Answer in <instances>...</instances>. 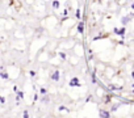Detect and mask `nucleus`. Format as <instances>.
Masks as SVG:
<instances>
[{
    "mask_svg": "<svg viewBox=\"0 0 134 118\" xmlns=\"http://www.w3.org/2000/svg\"><path fill=\"white\" fill-rule=\"evenodd\" d=\"M59 76H60V74H59V71H54L53 74H51V80H54V81H58L59 80Z\"/></svg>",
    "mask_w": 134,
    "mask_h": 118,
    "instance_id": "nucleus-1",
    "label": "nucleus"
},
{
    "mask_svg": "<svg viewBox=\"0 0 134 118\" xmlns=\"http://www.w3.org/2000/svg\"><path fill=\"white\" fill-rule=\"evenodd\" d=\"M114 33L118 34V36H124L125 34V28H122V29H114Z\"/></svg>",
    "mask_w": 134,
    "mask_h": 118,
    "instance_id": "nucleus-2",
    "label": "nucleus"
},
{
    "mask_svg": "<svg viewBox=\"0 0 134 118\" xmlns=\"http://www.w3.org/2000/svg\"><path fill=\"white\" fill-rule=\"evenodd\" d=\"M53 7H54V8H58V7H59V2H54V3H53Z\"/></svg>",
    "mask_w": 134,
    "mask_h": 118,
    "instance_id": "nucleus-7",
    "label": "nucleus"
},
{
    "mask_svg": "<svg viewBox=\"0 0 134 118\" xmlns=\"http://www.w3.org/2000/svg\"><path fill=\"white\" fill-rule=\"evenodd\" d=\"M127 21H129V17H125V19H122V24H124V25H125Z\"/></svg>",
    "mask_w": 134,
    "mask_h": 118,
    "instance_id": "nucleus-8",
    "label": "nucleus"
},
{
    "mask_svg": "<svg viewBox=\"0 0 134 118\" xmlns=\"http://www.w3.org/2000/svg\"><path fill=\"white\" fill-rule=\"evenodd\" d=\"M78 32H79V33H83V22L79 24V26H78Z\"/></svg>",
    "mask_w": 134,
    "mask_h": 118,
    "instance_id": "nucleus-5",
    "label": "nucleus"
},
{
    "mask_svg": "<svg viewBox=\"0 0 134 118\" xmlns=\"http://www.w3.org/2000/svg\"><path fill=\"white\" fill-rule=\"evenodd\" d=\"M24 97V93L23 92H17V98H23Z\"/></svg>",
    "mask_w": 134,
    "mask_h": 118,
    "instance_id": "nucleus-6",
    "label": "nucleus"
},
{
    "mask_svg": "<svg viewBox=\"0 0 134 118\" xmlns=\"http://www.w3.org/2000/svg\"><path fill=\"white\" fill-rule=\"evenodd\" d=\"M0 102H2V104H4V102H5V100H4V97H2V96H0Z\"/></svg>",
    "mask_w": 134,
    "mask_h": 118,
    "instance_id": "nucleus-9",
    "label": "nucleus"
},
{
    "mask_svg": "<svg viewBox=\"0 0 134 118\" xmlns=\"http://www.w3.org/2000/svg\"><path fill=\"white\" fill-rule=\"evenodd\" d=\"M100 115H101V117H109V113L103 110V111H100Z\"/></svg>",
    "mask_w": 134,
    "mask_h": 118,
    "instance_id": "nucleus-4",
    "label": "nucleus"
},
{
    "mask_svg": "<svg viewBox=\"0 0 134 118\" xmlns=\"http://www.w3.org/2000/svg\"><path fill=\"white\" fill-rule=\"evenodd\" d=\"M70 85L74 87V85H79V81H78V78H74L71 81H70Z\"/></svg>",
    "mask_w": 134,
    "mask_h": 118,
    "instance_id": "nucleus-3",
    "label": "nucleus"
}]
</instances>
